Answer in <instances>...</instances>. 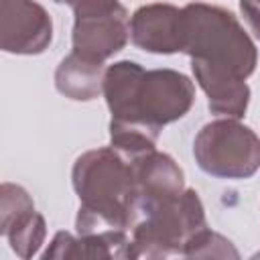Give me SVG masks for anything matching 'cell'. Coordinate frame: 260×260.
<instances>
[{
	"label": "cell",
	"instance_id": "cell-1",
	"mask_svg": "<svg viewBox=\"0 0 260 260\" xmlns=\"http://www.w3.org/2000/svg\"><path fill=\"white\" fill-rule=\"evenodd\" d=\"M183 53L191 59L195 81L209 110L223 118H242L248 110L258 51L238 18L219 6L191 2L183 6Z\"/></svg>",
	"mask_w": 260,
	"mask_h": 260
},
{
	"label": "cell",
	"instance_id": "cell-2",
	"mask_svg": "<svg viewBox=\"0 0 260 260\" xmlns=\"http://www.w3.org/2000/svg\"><path fill=\"white\" fill-rule=\"evenodd\" d=\"M73 189L81 201L77 211V234L130 232L140 187L134 160L114 146L83 152L73 165Z\"/></svg>",
	"mask_w": 260,
	"mask_h": 260
},
{
	"label": "cell",
	"instance_id": "cell-3",
	"mask_svg": "<svg viewBox=\"0 0 260 260\" xmlns=\"http://www.w3.org/2000/svg\"><path fill=\"white\" fill-rule=\"evenodd\" d=\"M102 93L112 120L154 128L183 118L195 102V87L187 75L173 69L146 71L134 61L110 65L104 73Z\"/></svg>",
	"mask_w": 260,
	"mask_h": 260
},
{
	"label": "cell",
	"instance_id": "cell-4",
	"mask_svg": "<svg viewBox=\"0 0 260 260\" xmlns=\"http://www.w3.org/2000/svg\"><path fill=\"white\" fill-rule=\"evenodd\" d=\"M203 228V203L193 189L173 199L140 201L130 228V258L183 256L185 244Z\"/></svg>",
	"mask_w": 260,
	"mask_h": 260
},
{
	"label": "cell",
	"instance_id": "cell-5",
	"mask_svg": "<svg viewBox=\"0 0 260 260\" xmlns=\"http://www.w3.org/2000/svg\"><path fill=\"white\" fill-rule=\"evenodd\" d=\"M193 154L211 177L248 179L260 169V138L238 118H219L199 130Z\"/></svg>",
	"mask_w": 260,
	"mask_h": 260
},
{
	"label": "cell",
	"instance_id": "cell-6",
	"mask_svg": "<svg viewBox=\"0 0 260 260\" xmlns=\"http://www.w3.org/2000/svg\"><path fill=\"white\" fill-rule=\"evenodd\" d=\"M73 51L104 63L130 39V18L118 0H93L73 10Z\"/></svg>",
	"mask_w": 260,
	"mask_h": 260
},
{
	"label": "cell",
	"instance_id": "cell-7",
	"mask_svg": "<svg viewBox=\"0 0 260 260\" xmlns=\"http://www.w3.org/2000/svg\"><path fill=\"white\" fill-rule=\"evenodd\" d=\"M53 39V22L35 0H0V47L6 53L39 55Z\"/></svg>",
	"mask_w": 260,
	"mask_h": 260
},
{
	"label": "cell",
	"instance_id": "cell-8",
	"mask_svg": "<svg viewBox=\"0 0 260 260\" xmlns=\"http://www.w3.org/2000/svg\"><path fill=\"white\" fill-rule=\"evenodd\" d=\"M0 232L20 258H30L45 242V219L37 213L30 195L12 183L2 185L0 195Z\"/></svg>",
	"mask_w": 260,
	"mask_h": 260
},
{
	"label": "cell",
	"instance_id": "cell-9",
	"mask_svg": "<svg viewBox=\"0 0 260 260\" xmlns=\"http://www.w3.org/2000/svg\"><path fill=\"white\" fill-rule=\"evenodd\" d=\"M130 39L148 53L183 51V8L162 2L140 6L130 18Z\"/></svg>",
	"mask_w": 260,
	"mask_h": 260
},
{
	"label": "cell",
	"instance_id": "cell-10",
	"mask_svg": "<svg viewBox=\"0 0 260 260\" xmlns=\"http://www.w3.org/2000/svg\"><path fill=\"white\" fill-rule=\"evenodd\" d=\"M45 258H130L128 232H102L73 238L69 232H57Z\"/></svg>",
	"mask_w": 260,
	"mask_h": 260
},
{
	"label": "cell",
	"instance_id": "cell-11",
	"mask_svg": "<svg viewBox=\"0 0 260 260\" xmlns=\"http://www.w3.org/2000/svg\"><path fill=\"white\" fill-rule=\"evenodd\" d=\"M134 169L140 187V201L173 199L185 191L183 171L165 152H146L134 160Z\"/></svg>",
	"mask_w": 260,
	"mask_h": 260
},
{
	"label": "cell",
	"instance_id": "cell-12",
	"mask_svg": "<svg viewBox=\"0 0 260 260\" xmlns=\"http://www.w3.org/2000/svg\"><path fill=\"white\" fill-rule=\"evenodd\" d=\"M104 73V63L71 51L55 71V87L69 100L89 102L102 93Z\"/></svg>",
	"mask_w": 260,
	"mask_h": 260
},
{
	"label": "cell",
	"instance_id": "cell-13",
	"mask_svg": "<svg viewBox=\"0 0 260 260\" xmlns=\"http://www.w3.org/2000/svg\"><path fill=\"white\" fill-rule=\"evenodd\" d=\"M183 256L189 258H238V250L223 236L203 228L183 248Z\"/></svg>",
	"mask_w": 260,
	"mask_h": 260
},
{
	"label": "cell",
	"instance_id": "cell-14",
	"mask_svg": "<svg viewBox=\"0 0 260 260\" xmlns=\"http://www.w3.org/2000/svg\"><path fill=\"white\" fill-rule=\"evenodd\" d=\"M240 10L254 37L260 41V0H240Z\"/></svg>",
	"mask_w": 260,
	"mask_h": 260
},
{
	"label": "cell",
	"instance_id": "cell-15",
	"mask_svg": "<svg viewBox=\"0 0 260 260\" xmlns=\"http://www.w3.org/2000/svg\"><path fill=\"white\" fill-rule=\"evenodd\" d=\"M53 2H59V4H69L71 8H77V6H81V4H85V2H89V0H53Z\"/></svg>",
	"mask_w": 260,
	"mask_h": 260
}]
</instances>
